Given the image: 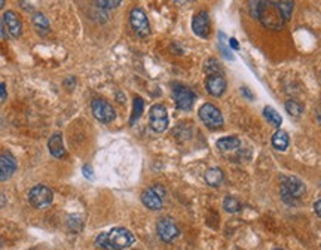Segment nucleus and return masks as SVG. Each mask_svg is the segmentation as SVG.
I'll use <instances>...</instances> for the list:
<instances>
[{
    "instance_id": "5701e85b",
    "label": "nucleus",
    "mask_w": 321,
    "mask_h": 250,
    "mask_svg": "<svg viewBox=\"0 0 321 250\" xmlns=\"http://www.w3.org/2000/svg\"><path fill=\"white\" fill-rule=\"evenodd\" d=\"M223 209L228 213H238L241 210V203L235 196H226L225 201H223Z\"/></svg>"
},
{
    "instance_id": "c9c22d12",
    "label": "nucleus",
    "mask_w": 321,
    "mask_h": 250,
    "mask_svg": "<svg viewBox=\"0 0 321 250\" xmlns=\"http://www.w3.org/2000/svg\"><path fill=\"white\" fill-rule=\"evenodd\" d=\"M5 36V30H3V21L0 19V39Z\"/></svg>"
},
{
    "instance_id": "6e6552de",
    "label": "nucleus",
    "mask_w": 321,
    "mask_h": 250,
    "mask_svg": "<svg viewBox=\"0 0 321 250\" xmlns=\"http://www.w3.org/2000/svg\"><path fill=\"white\" fill-rule=\"evenodd\" d=\"M149 121H151V128L155 133H164L168 128L169 122L167 109L162 105H155V106L151 107Z\"/></svg>"
},
{
    "instance_id": "58836bf2",
    "label": "nucleus",
    "mask_w": 321,
    "mask_h": 250,
    "mask_svg": "<svg viewBox=\"0 0 321 250\" xmlns=\"http://www.w3.org/2000/svg\"><path fill=\"white\" fill-rule=\"evenodd\" d=\"M274 250H283V249H274Z\"/></svg>"
},
{
    "instance_id": "6ab92c4d",
    "label": "nucleus",
    "mask_w": 321,
    "mask_h": 250,
    "mask_svg": "<svg viewBox=\"0 0 321 250\" xmlns=\"http://www.w3.org/2000/svg\"><path fill=\"white\" fill-rule=\"evenodd\" d=\"M33 26L40 32V33H50V21L42 12H36L32 17Z\"/></svg>"
},
{
    "instance_id": "f03ea898",
    "label": "nucleus",
    "mask_w": 321,
    "mask_h": 250,
    "mask_svg": "<svg viewBox=\"0 0 321 250\" xmlns=\"http://www.w3.org/2000/svg\"><path fill=\"white\" fill-rule=\"evenodd\" d=\"M135 237L127 228H113L112 231L102 232L95 238V244L104 250H125L133 246Z\"/></svg>"
},
{
    "instance_id": "9d476101",
    "label": "nucleus",
    "mask_w": 321,
    "mask_h": 250,
    "mask_svg": "<svg viewBox=\"0 0 321 250\" xmlns=\"http://www.w3.org/2000/svg\"><path fill=\"white\" fill-rule=\"evenodd\" d=\"M172 97L176 100V106L179 107L180 110H190L196 95L193 94L192 89H189L187 87L183 85H176L172 89Z\"/></svg>"
},
{
    "instance_id": "ddd939ff",
    "label": "nucleus",
    "mask_w": 321,
    "mask_h": 250,
    "mask_svg": "<svg viewBox=\"0 0 321 250\" xmlns=\"http://www.w3.org/2000/svg\"><path fill=\"white\" fill-rule=\"evenodd\" d=\"M205 88L213 97H220L226 91V81L221 74H211L205 81Z\"/></svg>"
},
{
    "instance_id": "7c9ffc66",
    "label": "nucleus",
    "mask_w": 321,
    "mask_h": 250,
    "mask_svg": "<svg viewBox=\"0 0 321 250\" xmlns=\"http://www.w3.org/2000/svg\"><path fill=\"white\" fill-rule=\"evenodd\" d=\"M75 85H76V79L73 78V76H70L67 78L66 81H64V87H67V88H75Z\"/></svg>"
},
{
    "instance_id": "9b49d317",
    "label": "nucleus",
    "mask_w": 321,
    "mask_h": 250,
    "mask_svg": "<svg viewBox=\"0 0 321 250\" xmlns=\"http://www.w3.org/2000/svg\"><path fill=\"white\" fill-rule=\"evenodd\" d=\"M210 17L205 11H201L198 12L193 19H192V30L193 33L198 36V37H203V39H207L210 36Z\"/></svg>"
},
{
    "instance_id": "473e14b6",
    "label": "nucleus",
    "mask_w": 321,
    "mask_h": 250,
    "mask_svg": "<svg viewBox=\"0 0 321 250\" xmlns=\"http://www.w3.org/2000/svg\"><path fill=\"white\" fill-rule=\"evenodd\" d=\"M314 210H315V213L321 217V199H318V201L314 204Z\"/></svg>"
},
{
    "instance_id": "c756f323",
    "label": "nucleus",
    "mask_w": 321,
    "mask_h": 250,
    "mask_svg": "<svg viewBox=\"0 0 321 250\" xmlns=\"http://www.w3.org/2000/svg\"><path fill=\"white\" fill-rule=\"evenodd\" d=\"M6 95H8V92H6V85L0 82V103H3V102L6 100Z\"/></svg>"
},
{
    "instance_id": "cd10ccee",
    "label": "nucleus",
    "mask_w": 321,
    "mask_h": 250,
    "mask_svg": "<svg viewBox=\"0 0 321 250\" xmlns=\"http://www.w3.org/2000/svg\"><path fill=\"white\" fill-rule=\"evenodd\" d=\"M97 2V6L100 9H104V11H110V9H115L120 5L122 0H95Z\"/></svg>"
},
{
    "instance_id": "f3484780",
    "label": "nucleus",
    "mask_w": 321,
    "mask_h": 250,
    "mask_svg": "<svg viewBox=\"0 0 321 250\" xmlns=\"http://www.w3.org/2000/svg\"><path fill=\"white\" fill-rule=\"evenodd\" d=\"M288 143H290V139H288V134L286 131L278 130L277 133H274V136H272V146L277 151H286L288 147Z\"/></svg>"
},
{
    "instance_id": "b1692460",
    "label": "nucleus",
    "mask_w": 321,
    "mask_h": 250,
    "mask_svg": "<svg viewBox=\"0 0 321 250\" xmlns=\"http://www.w3.org/2000/svg\"><path fill=\"white\" fill-rule=\"evenodd\" d=\"M204 71L211 76V74H221V67H220V63L214 58H208L205 63H204Z\"/></svg>"
},
{
    "instance_id": "4be33fe9",
    "label": "nucleus",
    "mask_w": 321,
    "mask_h": 250,
    "mask_svg": "<svg viewBox=\"0 0 321 250\" xmlns=\"http://www.w3.org/2000/svg\"><path fill=\"white\" fill-rule=\"evenodd\" d=\"M82 227H84V220H82V216H79V214H71V216H68L67 228L70 230V231L73 232V234H78V232H81Z\"/></svg>"
},
{
    "instance_id": "a878e982",
    "label": "nucleus",
    "mask_w": 321,
    "mask_h": 250,
    "mask_svg": "<svg viewBox=\"0 0 321 250\" xmlns=\"http://www.w3.org/2000/svg\"><path fill=\"white\" fill-rule=\"evenodd\" d=\"M277 6H278L283 18L288 21L291 18V14H293V2L291 0H283V2H278Z\"/></svg>"
},
{
    "instance_id": "f257e3e1",
    "label": "nucleus",
    "mask_w": 321,
    "mask_h": 250,
    "mask_svg": "<svg viewBox=\"0 0 321 250\" xmlns=\"http://www.w3.org/2000/svg\"><path fill=\"white\" fill-rule=\"evenodd\" d=\"M250 11L253 17L260 19V22L269 30H280L286 24V19L281 15L277 3L268 0H252Z\"/></svg>"
},
{
    "instance_id": "412c9836",
    "label": "nucleus",
    "mask_w": 321,
    "mask_h": 250,
    "mask_svg": "<svg viewBox=\"0 0 321 250\" xmlns=\"http://www.w3.org/2000/svg\"><path fill=\"white\" fill-rule=\"evenodd\" d=\"M263 116L266 118V121L272 124L274 127H280L281 122H283V118L280 116V113L275 110V109H272L270 106H266L263 109Z\"/></svg>"
},
{
    "instance_id": "e433bc0d",
    "label": "nucleus",
    "mask_w": 321,
    "mask_h": 250,
    "mask_svg": "<svg viewBox=\"0 0 321 250\" xmlns=\"http://www.w3.org/2000/svg\"><path fill=\"white\" fill-rule=\"evenodd\" d=\"M5 3H6L5 0H0V11H2L3 8H5Z\"/></svg>"
},
{
    "instance_id": "0eeeda50",
    "label": "nucleus",
    "mask_w": 321,
    "mask_h": 250,
    "mask_svg": "<svg viewBox=\"0 0 321 250\" xmlns=\"http://www.w3.org/2000/svg\"><path fill=\"white\" fill-rule=\"evenodd\" d=\"M130 24H131V27H133V30L137 36L146 37V36L151 35V24H149L147 15L144 14L143 9L134 8L130 12Z\"/></svg>"
},
{
    "instance_id": "39448f33",
    "label": "nucleus",
    "mask_w": 321,
    "mask_h": 250,
    "mask_svg": "<svg viewBox=\"0 0 321 250\" xmlns=\"http://www.w3.org/2000/svg\"><path fill=\"white\" fill-rule=\"evenodd\" d=\"M200 119L203 121L205 127H208L210 130H219L223 127V115L220 113V110L216 106L205 103L200 107Z\"/></svg>"
},
{
    "instance_id": "4468645a",
    "label": "nucleus",
    "mask_w": 321,
    "mask_h": 250,
    "mask_svg": "<svg viewBox=\"0 0 321 250\" xmlns=\"http://www.w3.org/2000/svg\"><path fill=\"white\" fill-rule=\"evenodd\" d=\"M15 170H17V162L12 155L9 154L0 155V182H5L12 178Z\"/></svg>"
},
{
    "instance_id": "bb28decb",
    "label": "nucleus",
    "mask_w": 321,
    "mask_h": 250,
    "mask_svg": "<svg viewBox=\"0 0 321 250\" xmlns=\"http://www.w3.org/2000/svg\"><path fill=\"white\" fill-rule=\"evenodd\" d=\"M286 110L291 116L298 118V116H301L304 113V106L299 102H296V100H288L287 103H286Z\"/></svg>"
},
{
    "instance_id": "393cba45",
    "label": "nucleus",
    "mask_w": 321,
    "mask_h": 250,
    "mask_svg": "<svg viewBox=\"0 0 321 250\" xmlns=\"http://www.w3.org/2000/svg\"><path fill=\"white\" fill-rule=\"evenodd\" d=\"M143 109H144V102L140 98V97H135L134 102H133V115H131V119H130V124L133 125L137 122V119L141 116L143 113Z\"/></svg>"
},
{
    "instance_id": "4c0bfd02",
    "label": "nucleus",
    "mask_w": 321,
    "mask_h": 250,
    "mask_svg": "<svg viewBox=\"0 0 321 250\" xmlns=\"http://www.w3.org/2000/svg\"><path fill=\"white\" fill-rule=\"evenodd\" d=\"M268 2H272V3H278V2H283V0H268Z\"/></svg>"
},
{
    "instance_id": "f704fd0d",
    "label": "nucleus",
    "mask_w": 321,
    "mask_h": 250,
    "mask_svg": "<svg viewBox=\"0 0 321 250\" xmlns=\"http://www.w3.org/2000/svg\"><path fill=\"white\" fill-rule=\"evenodd\" d=\"M242 94H244L245 97H249L250 100L253 98V95H252V94H249V91H247V88H242Z\"/></svg>"
},
{
    "instance_id": "a211bd4d",
    "label": "nucleus",
    "mask_w": 321,
    "mask_h": 250,
    "mask_svg": "<svg viewBox=\"0 0 321 250\" xmlns=\"http://www.w3.org/2000/svg\"><path fill=\"white\" fill-rule=\"evenodd\" d=\"M217 147H219L220 151H225V152H229V151H235L239 147V139L235 137V136H229V137H221L217 140Z\"/></svg>"
},
{
    "instance_id": "2f4dec72",
    "label": "nucleus",
    "mask_w": 321,
    "mask_h": 250,
    "mask_svg": "<svg viewBox=\"0 0 321 250\" xmlns=\"http://www.w3.org/2000/svg\"><path fill=\"white\" fill-rule=\"evenodd\" d=\"M228 43H229V46H231L232 49H235V51H238V49H239V43H238V40L235 39V37H231Z\"/></svg>"
},
{
    "instance_id": "20e7f679",
    "label": "nucleus",
    "mask_w": 321,
    "mask_h": 250,
    "mask_svg": "<svg viewBox=\"0 0 321 250\" xmlns=\"http://www.w3.org/2000/svg\"><path fill=\"white\" fill-rule=\"evenodd\" d=\"M54 199V192L46 185H36L29 192V203L34 209H46Z\"/></svg>"
},
{
    "instance_id": "ea45409f",
    "label": "nucleus",
    "mask_w": 321,
    "mask_h": 250,
    "mask_svg": "<svg viewBox=\"0 0 321 250\" xmlns=\"http://www.w3.org/2000/svg\"><path fill=\"white\" fill-rule=\"evenodd\" d=\"M0 247H2V241H0Z\"/></svg>"
},
{
    "instance_id": "72a5a7b5",
    "label": "nucleus",
    "mask_w": 321,
    "mask_h": 250,
    "mask_svg": "<svg viewBox=\"0 0 321 250\" xmlns=\"http://www.w3.org/2000/svg\"><path fill=\"white\" fill-rule=\"evenodd\" d=\"M5 206H6V196L0 192V209H2V207H5Z\"/></svg>"
},
{
    "instance_id": "dca6fc26",
    "label": "nucleus",
    "mask_w": 321,
    "mask_h": 250,
    "mask_svg": "<svg viewBox=\"0 0 321 250\" xmlns=\"http://www.w3.org/2000/svg\"><path fill=\"white\" fill-rule=\"evenodd\" d=\"M141 201L143 204L149 209V210H161L162 209V204H164V198L161 195H158L155 191L151 188H147L143 194H141Z\"/></svg>"
},
{
    "instance_id": "423d86ee",
    "label": "nucleus",
    "mask_w": 321,
    "mask_h": 250,
    "mask_svg": "<svg viewBox=\"0 0 321 250\" xmlns=\"http://www.w3.org/2000/svg\"><path fill=\"white\" fill-rule=\"evenodd\" d=\"M91 109H92L94 118L103 124H109V122L115 121V118H116V112H115L113 106L109 102L102 100V98H95L91 105Z\"/></svg>"
},
{
    "instance_id": "1a4fd4ad",
    "label": "nucleus",
    "mask_w": 321,
    "mask_h": 250,
    "mask_svg": "<svg viewBox=\"0 0 321 250\" xmlns=\"http://www.w3.org/2000/svg\"><path fill=\"white\" fill-rule=\"evenodd\" d=\"M156 232H158L159 238L164 243L174 241L179 237V234H180L179 227L176 225V222L171 217H162V219H159L158 223H156Z\"/></svg>"
},
{
    "instance_id": "2eb2a0df",
    "label": "nucleus",
    "mask_w": 321,
    "mask_h": 250,
    "mask_svg": "<svg viewBox=\"0 0 321 250\" xmlns=\"http://www.w3.org/2000/svg\"><path fill=\"white\" fill-rule=\"evenodd\" d=\"M48 149H50V154H51L54 158H57V160H63V158L67 157V151L64 147L63 137H61L60 133L52 134L50 142H48Z\"/></svg>"
},
{
    "instance_id": "aec40b11",
    "label": "nucleus",
    "mask_w": 321,
    "mask_h": 250,
    "mask_svg": "<svg viewBox=\"0 0 321 250\" xmlns=\"http://www.w3.org/2000/svg\"><path fill=\"white\" fill-rule=\"evenodd\" d=\"M205 182L210 185V186H219L220 183L223 182V171L220 170V168H210V170H207V173H205Z\"/></svg>"
},
{
    "instance_id": "7ed1b4c3",
    "label": "nucleus",
    "mask_w": 321,
    "mask_h": 250,
    "mask_svg": "<svg viewBox=\"0 0 321 250\" xmlns=\"http://www.w3.org/2000/svg\"><path fill=\"white\" fill-rule=\"evenodd\" d=\"M306 188L304 182L294 176H284L281 178V198L284 203L290 206L296 204L299 198L304 195Z\"/></svg>"
},
{
    "instance_id": "f8f14e48",
    "label": "nucleus",
    "mask_w": 321,
    "mask_h": 250,
    "mask_svg": "<svg viewBox=\"0 0 321 250\" xmlns=\"http://www.w3.org/2000/svg\"><path fill=\"white\" fill-rule=\"evenodd\" d=\"M3 24L6 27V30L9 32V35L12 37H19L22 33V22L21 18L18 17L17 12L14 11H6L3 15Z\"/></svg>"
},
{
    "instance_id": "c85d7f7f",
    "label": "nucleus",
    "mask_w": 321,
    "mask_h": 250,
    "mask_svg": "<svg viewBox=\"0 0 321 250\" xmlns=\"http://www.w3.org/2000/svg\"><path fill=\"white\" fill-rule=\"evenodd\" d=\"M82 173H84V176L86 179H92V176H94V171H92V168L89 165H84L82 167Z\"/></svg>"
}]
</instances>
